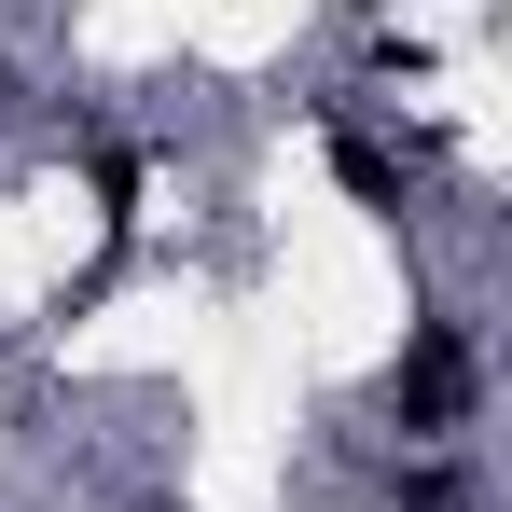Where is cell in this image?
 <instances>
[{
	"mask_svg": "<svg viewBox=\"0 0 512 512\" xmlns=\"http://www.w3.org/2000/svg\"><path fill=\"white\" fill-rule=\"evenodd\" d=\"M457 416H471V346L429 319V333L402 346V429H457Z\"/></svg>",
	"mask_w": 512,
	"mask_h": 512,
	"instance_id": "6da1fadb",
	"label": "cell"
},
{
	"mask_svg": "<svg viewBox=\"0 0 512 512\" xmlns=\"http://www.w3.org/2000/svg\"><path fill=\"white\" fill-rule=\"evenodd\" d=\"M333 180H346V194H360V208H402V167H388L374 139H333Z\"/></svg>",
	"mask_w": 512,
	"mask_h": 512,
	"instance_id": "7a4b0ae2",
	"label": "cell"
},
{
	"mask_svg": "<svg viewBox=\"0 0 512 512\" xmlns=\"http://www.w3.org/2000/svg\"><path fill=\"white\" fill-rule=\"evenodd\" d=\"M97 222H111V236L139 222V153H97Z\"/></svg>",
	"mask_w": 512,
	"mask_h": 512,
	"instance_id": "3957f363",
	"label": "cell"
}]
</instances>
